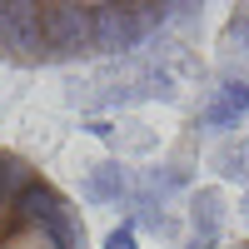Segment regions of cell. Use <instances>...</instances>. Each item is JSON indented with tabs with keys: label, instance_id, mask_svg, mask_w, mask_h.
I'll return each instance as SVG.
<instances>
[{
	"label": "cell",
	"instance_id": "1",
	"mask_svg": "<svg viewBox=\"0 0 249 249\" xmlns=\"http://www.w3.org/2000/svg\"><path fill=\"white\" fill-rule=\"evenodd\" d=\"M179 5H0V60L60 65L150 40Z\"/></svg>",
	"mask_w": 249,
	"mask_h": 249
},
{
	"label": "cell",
	"instance_id": "2",
	"mask_svg": "<svg viewBox=\"0 0 249 249\" xmlns=\"http://www.w3.org/2000/svg\"><path fill=\"white\" fill-rule=\"evenodd\" d=\"M0 249H90L80 204L10 144H0Z\"/></svg>",
	"mask_w": 249,
	"mask_h": 249
},
{
	"label": "cell",
	"instance_id": "3",
	"mask_svg": "<svg viewBox=\"0 0 249 249\" xmlns=\"http://www.w3.org/2000/svg\"><path fill=\"white\" fill-rule=\"evenodd\" d=\"M204 249H249V234L244 239H214V244H204Z\"/></svg>",
	"mask_w": 249,
	"mask_h": 249
}]
</instances>
